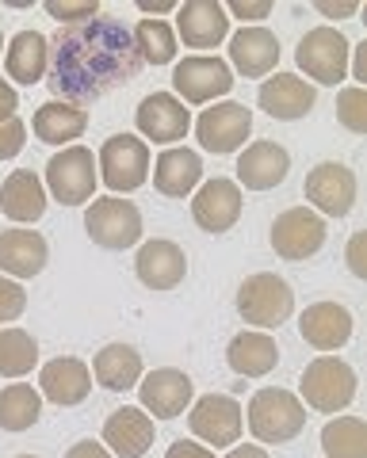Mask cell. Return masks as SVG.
Instances as JSON below:
<instances>
[{
    "instance_id": "6da1fadb",
    "label": "cell",
    "mask_w": 367,
    "mask_h": 458,
    "mask_svg": "<svg viewBox=\"0 0 367 458\" xmlns=\"http://www.w3.org/2000/svg\"><path fill=\"white\" fill-rule=\"evenodd\" d=\"M50 42L47 84L62 104H92L107 92L131 84L142 73V57L134 50L131 27L115 16H96L62 27Z\"/></svg>"
},
{
    "instance_id": "7a4b0ae2",
    "label": "cell",
    "mask_w": 367,
    "mask_h": 458,
    "mask_svg": "<svg viewBox=\"0 0 367 458\" xmlns=\"http://www.w3.org/2000/svg\"><path fill=\"white\" fill-rule=\"evenodd\" d=\"M306 428V405L284 386H264L249 397V432L257 443H291Z\"/></svg>"
},
{
    "instance_id": "3957f363",
    "label": "cell",
    "mask_w": 367,
    "mask_h": 458,
    "mask_svg": "<svg viewBox=\"0 0 367 458\" xmlns=\"http://www.w3.org/2000/svg\"><path fill=\"white\" fill-rule=\"evenodd\" d=\"M237 313L242 321L257 325V333L264 328H279L294 313V291L284 276L276 271H257L237 286Z\"/></svg>"
},
{
    "instance_id": "277c9868",
    "label": "cell",
    "mask_w": 367,
    "mask_h": 458,
    "mask_svg": "<svg viewBox=\"0 0 367 458\" xmlns=\"http://www.w3.org/2000/svg\"><path fill=\"white\" fill-rule=\"evenodd\" d=\"M96 153L89 146H65L47 161V191L62 207H84L96 199Z\"/></svg>"
},
{
    "instance_id": "5b68a950",
    "label": "cell",
    "mask_w": 367,
    "mask_h": 458,
    "mask_svg": "<svg viewBox=\"0 0 367 458\" xmlns=\"http://www.w3.org/2000/svg\"><path fill=\"white\" fill-rule=\"evenodd\" d=\"M299 394V401H306L314 412H341L356 401V370L337 355H318L303 370Z\"/></svg>"
},
{
    "instance_id": "8992f818",
    "label": "cell",
    "mask_w": 367,
    "mask_h": 458,
    "mask_svg": "<svg viewBox=\"0 0 367 458\" xmlns=\"http://www.w3.org/2000/svg\"><path fill=\"white\" fill-rule=\"evenodd\" d=\"M84 233L111 252L131 249L142 241V210L131 199H119V195L92 199L89 210H84Z\"/></svg>"
},
{
    "instance_id": "52a82bcc",
    "label": "cell",
    "mask_w": 367,
    "mask_h": 458,
    "mask_svg": "<svg viewBox=\"0 0 367 458\" xmlns=\"http://www.w3.org/2000/svg\"><path fill=\"white\" fill-rule=\"evenodd\" d=\"M96 176L115 195L138 191L149 176V146L134 134H111L96 153Z\"/></svg>"
},
{
    "instance_id": "ba28073f",
    "label": "cell",
    "mask_w": 367,
    "mask_h": 458,
    "mask_svg": "<svg viewBox=\"0 0 367 458\" xmlns=\"http://www.w3.org/2000/svg\"><path fill=\"white\" fill-rule=\"evenodd\" d=\"M348 54H352V42L337 27H314V31H306L299 38L294 62H299V69L310 81L341 84L348 77Z\"/></svg>"
},
{
    "instance_id": "9c48e42d",
    "label": "cell",
    "mask_w": 367,
    "mask_h": 458,
    "mask_svg": "<svg viewBox=\"0 0 367 458\" xmlns=\"http://www.w3.org/2000/svg\"><path fill=\"white\" fill-rule=\"evenodd\" d=\"M173 89L180 104H210L234 89V69L218 54H188L173 65Z\"/></svg>"
},
{
    "instance_id": "30bf717a",
    "label": "cell",
    "mask_w": 367,
    "mask_h": 458,
    "mask_svg": "<svg viewBox=\"0 0 367 458\" xmlns=\"http://www.w3.org/2000/svg\"><path fill=\"white\" fill-rule=\"evenodd\" d=\"M188 428L195 439H203V447L222 451L242 439L245 417H242V405H237L230 394H203L200 401H192Z\"/></svg>"
},
{
    "instance_id": "8fae6325",
    "label": "cell",
    "mask_w": 367,
    "mask_h": 458,
    "mask_svg": "<svg viewBox=\"0 0 367 458\" xmlns=\"http://www.w3.org/2000/svg\"><path fill=\"white\" fill-rule=\"evenodd\" d=\"M303 191L310 199V207H314V214L321 210L326 218H345V214H352V207H356V172H352L348 165L341 161H321L306 172V183Z\"/></svg>"
},
{
    "instance_id": "7c38bea8",
    "label": "cell",
    "mask_w": 367,
    "mask_h": 458,
    "mask_svg": "<svg viewBox=\"0 0 367 458\" xmlns=\"http://www.w3.org/2000/svg\"><path fill=\"white\" fill-rule=\"evenodd\" d=\"M272 249L279 260L303 264L326 249V222L310 207H291L272 222Z\"/></svg>"
},
{
    "instance_id": "4fadbf2b",
    "label": "cell",
    "mask_w": 367,
    "mask_h": 458,
    "mask_svg": "<svg viewBox=\"0 0 367 458\" xmlns=\"http://www.w3.org/2000/svg\"><path fill=\"white\" fill-rule=\"evenodd\" d=\"M252 134V111L245 104H215L207 107L200 119H195V138H200V149L207 153H237L245 146V138Z\"/></svg>"
},
{
    "instance_id": "5bb4252c",
    "label": "cell",
    "mask_w": 367,
    "mask_h": 458,
    "mask_svg": "<svg viewBox=\"0 0 367 458\" xmlns=\"http://www.w3.org/2000/svg\"><path fill=\"white\" fill-rule=\"evenodd\" d=\"M138 397H142V412H153L158 420H176L192 409L195 401V382L176 367H158L142 375L138 382Z\"/></svg>"
},
{
    "instance_id": "9a60e30c",
    "label": "cell",
    "mask_w": 367,
    "mask_h": 458,
    "mask_svg": "<svg viewBox=\"0 0 367 458\" xmlns=\"http://www.w3.org/2000/svg\"><path fill=\"white\" fill-rule=\"evenodd\" d=\"M242 207H245L242 188L226 176L203 180L192 195V218L203 233H226V229H234L237 218H242Z\"/></svg>"
},
{
    "instance_id": "2e32d148",
    "label": "cell",
    "mask_w": 367,
    "mask_h": 458,
    "mask_svg": "<svg viewBox=\"0 0 367 458\" xmlns=\"http://www.w3.org/2000/svg\"><path fill=\"white\" fill-rule=\"evenodd\" d=\"M134 123L142 131V141L149 146H176V141L192 131V111L180 104L173 92H153L134 111Z\"/></svg>"
},
{
    "instance_id": "e0dca14e",
    "label": "cell",
    "mask_w": 367,
    "mask_h": 458,
    "mask_svg": "<svg viewBox=\"0 0 367 458\" xmlns=\"http://www.w3.org/2000/svg\"><path fill=\"white\" fill-rule=\"evenodd\" d=\"M257 104L264 114H272L279 123H294L314 111L318 92H314V84L303 81L299 73H276V77H264Z\"/></svg>"
},
{
    "instance_id": "ac0fdd59",
    "label": "cell",
    "mask_w": 367,
    "mask_h": 458,
    "mask_svg": "<svg viewBox=\"0 0 367 458\" xmlns=\"http://www.w3.org/2000/svg\"><path fill=\"white\" fill-rule=\"evenodd\" d=\"M134 276L142 279V286H149V291H176L184 276H188V256H184L176 241L153 237L134 256Z\"/></svg>"
},
{
    "instance_id": "d6986e66",
    "label": "cell",
    "mask_w": 367,
    "mask_h": 458,
    "mask_svg": "<svg viewBox=\"0 0 367 458\" xmlns=\"http://www.w3.org/2000/svg\"><path fill=\"white\" fill-rule=\"evenodd\" d=\"M291 172V153L279 141H252L237 157V188L249 191H272L287 180Z\"/></svg>"
},
{
    "instance_id": "ffe728a7",
    "label": "cell",
    "mask_w": 367,
    "mask_h": 458,
    "mask_svg": "<svg viewBox=\"0 0 367 458\" xmlns=\"http://www.w3.org/2000/svg\"><path fill=\"white\" fill-rule=\"evenodd\" d=\"M176 35L184 38V47L215 50L230 35V16L218 0H184L176 4Z\"/></svg>"
},
{
    "instance_id": "44dd1931",
    "label": "cell",
    "mask_w": 367,
    "mask_h": 458,
    "mask_svg": "<svg viewBox=\"0 0 367 458\" xmlns=\"http://www.w3.org/2000/svg\"><path fill=\"white\" fill-rule=\"evenodd\" d=\"M92 394V370L77 355H58V360L42 363L38 370V397L54 401L62 409L81 405L84 397Z\"/></svg>"
},
{
    "instance_id": "7402d4cb",
    "label": "cell",
    "mask_w": 367,
    "mask_h": 458,
    "mask_svg": "<svg viewBox=\"0 0 367 458\" xmlns=\"http://www.w3.org/2000/svg\"><path fill=\"white\" fill-rule=\"evenodd\" d=\"M352 310L341 302H314L303 310L299 333L314 352H341L352 340Z\"/></svg>"
},
{
    "instance_id": "603a6c76",
    "label": "cell",
    "mask_w": 367,
    "mask_h": 458,
    "mask_svg": "<svg viewBox=\"0 0 367 458\" xmlns=\"http://www.w3.org/2000/svg\"><path fill=\"white\" fill-rule=\"evenodd\" d=\"M153 417L138 405H123L104 420V443L111 458H142L153 447Z\"/></svg>"
},
{
    "instance_id": "cb8c5ba5",
    "label": "cell",
    "mask_w": 367,
    "mask_h": 458,
    "mask_svg": "<svg viewBox=\"0 0 367 458\" xmlns=\"http://www.w3.org/2000/svg\"><path fill=\"white\" fill-rule=\"evenodd\" d=\"M50 260L47 237L35 229H4L0 233V271L8 279H35Z\"/></svg>"
},
{
    "instance_id": "d4e9b609",
    "label": "cell",
    "mask_w": 367,
    "mask_h": 458,
    "mask_svg": "<svg viewBox=\"0 0 367 458\" xmlns=\"http://www.w3.org/2000/svg\"><path fill=\"white\" fill-rule=\"evenodd\" d=\"M279 62V38L268 27H242L230 38V62L245 81L249 77H268Z\"/></svg>"
},
{
    "instance_id": "484cf974",
    "label": "cell",
    "mask_w": 367,
    "mask_h": 458,
    "mask_svg": "<svg viewBox=\"0 0 367 458\" xmlns=\"http://www.w3.org/2000/svg\"><path fill=\"white\" fill-rule=\"evenodd\" d=\"M203 180V157L195 149L173 146L153 161V188L168 199H188Z\"/></svg>"
},
{
    "instance_id": "4316f807",
    "label": "cell",
    "mask_w": 367,
    "mask_h": 458,
    "mask_svg": "<svg viewBox=\"0 0 367 458\" xmlns=\"http://www.w3.org/2000/svg\"><path fill=\"white\" fill-rule=\"evenodd\" d=\"M47 69H50V42H47V35L20 31V35H12V42H4V73H8V81L31 89V84H38L42 77H47Z\"/></svg>"
},
{
    "instance_id": "83f0119b",
    "label": "cell",
    "mask_w": 367,
    "mask_h": 458,
    "mask_svg": "<svg viewBox=\"0 0 367 458\" xmlns=\"http://www.w3.org/2000/svg\"><path fill=\"white\" fill-rule=\"evenodd\" d=\"M92 375L96 382L111 394H123V390H134L142 382L146 367H142V352L131 348V344H107V348L96 352L92 360Z\"/></svg>"
},
{
    "instance_id": "f1b7e54d",
    "label": "cell",
    "mask_w": 367,
    "mask_h": 458,
    "mask_svg": "<svg viewBox=\"0 0 367 458\" xmlns=\"http://www.w3.org/2000/svg\"><path fill=\"white\" fill-rule=\"evenodd\" d=\"M226 363L242 378H264L279 363V344L268 333H257V328L252 333H237L230 340V348H226Z\"/></svg>"
},
{
    "instance_id": "f546056e",
    "label": "cell",
    "mask_w": 367,
    "mask_h": 458,
    "mask_svg": "<svg viewBox=\"0 0 367 458\" xmlns=\"http://www.w3.org/2000/svg\"><path fill=\"white\" fill-rule=\"evenodd\" d=\"M0 210L12 222H38L47 214V188L31 168L8 172L4 188H0Z\"/></svg>"
},
{
    "instance_id": "4dcf8cb0",
    "label": "cell",
    "mask_w": 367,
    "mask_h": 458,
    "mask_svg": "<svg viewBox=\"0 0 367 458\" xmlns=\"http://www.w3.org/2000/svg\"><path fill=\"white\" fill-rule=\"evenodd\" d=\"M84 126H89V111L84 107H73V104H62V99H50V104H42L31 119V131L38 141H47V146H77V138L84 134Z\"/></svg>"
},
{
    "instance_id": "1f68e13d",
    "label": "cell",
    "mask_w": 367,
    "mask_h": 458,
    "mask_svg": "<svg viewBox=\"0 0 367 458\" xmlns=\"http://www.w3.org/2000/svg\"><path fill=\"white\" fill-rule=\"evenodd\" d=\"M42 417V397L31 382H12L0 390V432H27Z\"/></svg>"
},
{
    "instance_id": "d6a6232c",
    "label": "cell",
    "mask_w": 367,
    "mask_h": 458,
    "mask_svg": "<svg viewBox=\"0 0 367 458\" xmlns=\"http://www.w3.org/2000/svg\"><path fill=\"white\" fill-rule=\"evenodd\" d=\"M38 367V340L27 328H0V378H23Z\"/></svg>"
},
{
    "instance_id": "836d02e7",
    "label": "cell",
    "mask_w": 367,
    "mask_h": 458,
    "mask_svg": "<svg viewBox=\"0 0 367 458\" xmlns=\"http://www.w3.org/2000/svg\"><path fill=\"white\" fill-rule=\"evenodd\" d=\"M134 50L142 57V65H173L176 62V31L165 20H142L131 27Z\"/></svg>"
},
{
    "instance_id": "e575fe53",
    "label": "cell",
    "mask_w": 367,
    "mask_h": 458,
    "mask_svg": "<svg viewBox=\"0 0 367 458\" xmlns=\"http://www.w3.org/2000/svg\"><path fill=\"white\" fill-rule=\"evenodd\" d=\"M326 458H367V424L360 417H337L321 428Z\"/></svg>"
},
{
    "instance_id": "d590c367",
    "label": "cell",
    "mask_w": 367,
    "mask_h": 458,
    "mask_svg": "<svg viewBox=\"0 0 367 458\" xmlns=\"http://www.w3.org/2000/svg\"><path fill=\"white\" fill-rule=\"evenodd\" d=\"M337 123L352 134H367V92L363 89H341L337 96Z\"/></svg>"
},
{
    "instance_id": "8d00e7d4",
    "label": "cell",
    "mask_w": 367,
    "mask_h": 458,
    "mask_svg": "<svg viewBox=\"0 0 367 458\" xmlns=\"http://www.w3.org/2000/svg\"><path fill=\"white\" fill-rule=\"evenodd\" d=\"M42 8H47V16H54L58 23H65V27L100 16V4H96V0H47Z\"/></svg>"
},
{
    "instance_id": "74e56055",
    "label": "cell",
    "mask_w": 367,
    "mask_h": 458,
    "mask_svg": "<svg viewBox=\"0 0 367 458\" xmlns=\"http://www.w3.org/2000/svg\"><path fill=\"white\" fill-rule=\"evenodd\" d=\"M23 310H27V291H23V283L0 276V328H4L8 321H20Z\"/></svg>"
},
{
    "instance_id": "f35d334b",
    "label": "cell",
    "mask_w": 367,
    "mask_h": 458,
    "mask_svg": "<svg viewBox=\"0 0 367 458\" xmlns=\"http://www.w3.org/2000/svg\"><path fill=\"white\" fill-rule=\"evenodd\" d=\"M27 146V123L20 114H12V119L0 123V161H12V157H20Z\"/></svg>"
},
{
    "instance_id": "ab89813d",
    "label": "cell",
    "mask_w": 367,
    "mask_h": 458,
    "mask_svg": "<svg viewBox=\"0 0 367 458\" xmlns=\"http://www.w3.org/2000/svg\"><path fill=\"white\" fill-rule=\"evenodd\" d=\"M226 8V16H237V20H249V23H257L264 16H272V0H234V4H222Z\"/></svg>"
},
{
    "instance_id": "60d3db41",
    "label": "cell",
    "mask_w": 367,
    "mask_h": 458,
    "mask_svg": "<svg viewBox=\"0 0 367 458\" xmlns=\"http://www.w3.org/2000/svg\"><path fill=\"white\" fill-rule=\"evenodd\" d=\"M345 260H348V271H352V276H356V279H367V233H352V237H348Z\"/></svg>"
},
{
    "instance_id": "b9f144b4",
    "label": "cell",
    "mask_w": 367,
    "mask_h": 458,
    "mask_svg": "<svg viewBox=\"0 0 367 458\" xmlns=\"http://www.w3.org/2000/svg\"><path fill=\"white\" fill-rule=\"evenodd\" d=\"M314 8L326 20H348V16H356V12H360L356 0H314Z\"/></svg>"
},
{
    "instance_id": "7bdbcfd3",
    "label": "cell",
    "mask_w": 367,
    "mask_h": 458,
    "mask_svg": "<svg viewBox=\"0 0 367 458\" xmlns=\"http://www.w3.org/2000/svg\"><path fill=\"white\" fill-rule=\"evenodd\" d=\"M348 77L356 81V89H363L367 84V42H356L348 54Z\"/></svg>"
},
{
    "instance_id": "ee69618b",
    "label": "cell",
    "mask_w": 367,
    "mask_h": 458,
    "mask_svg": "<svg viewBox=\"0 0 367 458\" xmlns=\"http://www.w3.org/2000/svg\"><path fill=\"white\" fill-rule=\"evenodd\" d=\"M165 458H215V451L203 447V443H192V439H176L173 447L165 451Z\"/></svg>"
},
{
    "instance_id": "f6af8a7d",
    "label": "cell",
    "mask_w": 367,
    "mask_h": 458,
    "mask_svg": "<svg viewBox=\"0 0 367 458\" xmlns=\"http://www.w3.org/2000/svg\"><path fill=\"white\" fill-rule=\"evenodd\" d=\"M65 458H111V451L104 447V443H96V439H81V443H73V447L65 451Z\"/></svg>"
},
{
    "instance_id": "bcb514c9",
    "label": "cell",
    "mask_w": 367,
    "mask_h": 458,
    "mask_svg": "<svg viewBox=\"0 0 367 458\" xmlns=\"http://www.w3.org/2000/svg\"><path fill=\"white\" fill-rule=\"evenodd\" d=\"M16 107H20V96H16V89H12V84L0 77V123L4 119H12V114H16Z\"/></svg>"
},
{
    "instance_id": "7dc6e473",
    "label": "cell",
    "mask_w": 367,
    "mask_h": 458,
    "mask_svg": "<svg viewBox=\"0 0 367 458\" xmlns=\"http://www.w3.org/2000/svg\"><path fill=\"white\" fill-rule=\"evenodd\" d=\"M226 458H268V451L260 447V443H237V447H230Z\"/></svg>"
},
{
    "instance_id": "c3c4849f",
    "label": "cell",
    "mask_w": 367,
    "mask_h": 458,
    "mask_svg": "<svg viewBox=\"0 0 367 458\" xmlns=\"http://www.w3.org/2000/svg\"><path fill=\"white\" fill-rule=\"evenodd\" d=\"M138 8L142 12H176L173 0H158V4H153V0H138Z\"/></svg>"
},
{
    "instance_id": "681fc988",
    "label": "cell",
    "mask_w": 367,
    "mask_h": 458,
    "mask_svg": "<svg viewBox=\"0 0 367 458\" xmlns=\"http://www.w3.org/2000/svg\"><path fill=\"white\" fill-rule=\"evenodd\" d=\"M16 458H38V454H16Z\"/></svg>"
},
{
    "instance_id": "f907efd6",
    "label": "cell",
    "mask_w": 367,
    "mask_h": 458,
    "mask_svg": "<svg viewBox=\"0 0 367 458\" xmlns=\"http://www.w3.org/2000/svg\"><path fill=\"white\" fill-rule=\"evenodd\" d=\"M0 50H4V35H0Z\"/></svg>"
}]
</instances>
